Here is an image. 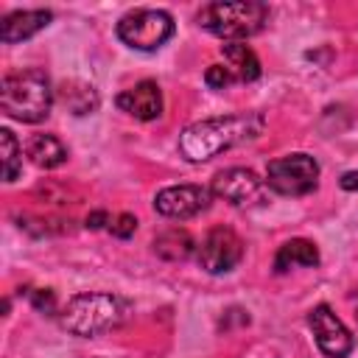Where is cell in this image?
<instances>
[{
    "label": "cell",
    "instance_id": "1",
    "mask_svg": "<svg viewBox=\"0 0 358 358\" xmlns=\"http://www.w3.org/2000/svg\"><path fill=\"white\" fill-rule=\"evenodd\" d=\"M266 117L260 112H238L190 123L179 134V154L187 162H207L235 145L252 143L263 134Z\"/></svg>",
    "mask_w": 358,
    "mask_h": 358
},
{
    "label": "cell",
    "instance_id": "2",
    "mask_svg": "<svg viewBox=\"0 0 358 358\" xmlns=\"http://www.w3.org/2000/svg\"><path fill=\"white\" fill-rule=\"evenodd\" d=\"M0 106L8 117L22 123H39L50 115L53 87L42 70L8 73L0 84Z\"/></svg>",
    "mask_w": 358,
    "mask_h": 358
},
{
    "label": "cell",
    "instance_id": "3",
    "mask_svg": "<svg viewBox=\"0 0 358 358\" xmlns=\"http://www.w3.org/2000/svg\"><path fill=\"white\" fill-rule=\"evenodd\" d=\"M199 25L221 39L241 42L260 34L268 22V6L257 0H215L201 6Z\"/></svg>",
    "mask_w": 358,
    "mask_h": 358
},
{
    "label": "cell",
    "instance_id": "4",
    "mask_svg": "<svg viewBox=\"0 0 358 358\" xmlns=\"http://www.w3.org/2000/svg\"><path fill=\"white\" fill-rule=\"evenodd\" d=\"M126 319V302L112 294H76L62 310V327L73 336L90 338L117 327Z\"/></svg>",
    "mask_w": 358,
    "mask_h": 358
},
{
    "label": "cell",
    "instance_id": "5",
    "mask_svg": "<svg viewBox=\"0 0 358 358\" xmlns=\"http://www.w3.org/2000/svg\"><path fill=\"white\" fill-rule=\"evenodd\" d=\"M117 36L134 50H157L173 36V17L162 8H134L120 17Z\"/></svg>",
    "mask_w": 358,
    "mask_h": 358
},
{
    "label": "cell",
    "instance_id": "6",
    "mask_svg": "<svg viewBox=\"0 0 358 358\" xmlns=\"http://www.w3.org/2000/svg\"><path fill=\"white\" fill-rule=\"evenodd\" d=\"M266 185L280 196H305L319 185V162L302 151L271 159L266 168Z\"/></svg>",
    "mask_w": 358,
    "mask_h": 358
},
{
    "label": "cell",
    "instance_id": "7",
    "mask_svg": "<svg viewBox=\"0 0 358 358\" xmlns=\"http://www.w3.org/2000/svg\"><path fill=\"white\" fill-rule=\"evenodd\" d=\"M241 257H243V241L229 227H213L196 249V260L207 274L232 271L241 263Z\"/></svg>",
    "mask_w": 358,
    "mask_h": 358
},
{
    "label": "cell",
    "instance_id": "8",
    "mask_svg": "<svg viewBox=\"0 0 358 358\" xmlns=\"http://www.w3.org/2000/svg\"><path fill=\"white\" fill-rule=\"evenodd\" d=\"M308 324L313 330V338H316L319 350L327 358H347L352 352V347H355L352 333L344 327V322L327 305H316L308 313Z\"/></svg>",
    "mask_w": 358,
    "mask_h": 358
},
{
    "label": "cell",
    "instance_id": "9",
    "mask_svg": "<svg viewBox=\"0 0 358 358\" xmlns=\"http://www.w3.org/2000/svg\"><path fill=\"white\" fill-rule=\"evenodd\" d=\"M210 199H213V193L201 185H171L154 196V210L165 218L185 221V218L204 213L210 207Z\"/></svg>",
    "mask_w": 358,
    "mask_h": 358
},
{
    "label": "cell",
    "instance_id": "10",
    "mask_svg": "<svg viewBox=\"0 0 358 358\" xmlns=\"http://www.w3.org/2000/svg\"><path fill=\"white\" fill-rule=\"evenodd\" d=\"M210 193L224 199V201H229V204H235V207H243V204H252V201L260 199L263 179L249 168H227V171L215 173Z\"/></svg>",
    "mask_w": 358,
    "mask_h": 358
},
{
    "label": "cell",
    "instance_id": "11",
    "mask_svg": "<svg viewBox=\"0 0 358 358\" xmlns=\"http://www.w3.org/2000/svg\"><path fill=\"white\" fill-rule=\"evenodd\" d=\"M117 109L137 117V120H154L162 115V90L157 87V81H140L129 90H123L117 98H115Z\"/></svg>",
    "mask_w": 358,
    "mask_h": 358
},
{
    "label": "cell",
    "instance_id": "12",
    "mask_svg": "<svg viewBox=\"0 0 358 358\" xmlns=\"http://www.w3.org/2000/svg\"><path fill=\"white\" fill-rule=\"evenodd\" d=\"M53 20V14L48 8H34V11H14L8 17H3L0 22V39L6 45H14V42H22V39H31L36 36L42 28H48V22Z\"/></svg>",
    "mask_w": 358,
    "mask_h": 358
},
{
    "label": "cell",
    "instance_id": "13",
    "mask_svg": "<svg viewBox=\"0 0 358 358\" xmlns=\"http://www.w3.org/2000/svg\"><path fill=\"white\" fill-rule=\"evenodd\" d=\"M25 157L36 165V168H59L67 162V148L59 137L53 134H34L28 143H25Z\"/></svg>",
    "mask_w": 358,
    "mask_h": 358
},
{
    "label": "cell",
    "instance_id": "14",
    "mask_svg": "<svg viewBox=\"0 0 358 358\" xmlns=\"http://www.w3.org/2000/svg\"><path fill=\"white\" fill-rule=\"evenodd\" d=\"M224 62H227V70L232 73L235 81L249 84V81L260 78V59L243 42H227L224 45Z\"/></svg>",
    "mask_w": 358,
    "mask_h": 358
},
{
    "label": "cell",
    "instance_id": "15",
    "mask_svg": "<svg viewBox=\"0 0 358 358\" xmlns=\"http://www.w3.org/2000/svg\"><path fill=\"white\" fill-rule=\"evenodd\" d=\"M316 263H319V249H316V243H310L305 238L285 241L274 255V271L277 274H285L296 266H316Z\"/></svg>",
    "mask_w": 358,
    "mask_h": 358
},
{
    "label": "cell",
    "instance_id": "16",
    "mask_svg": "<svg viewBox=\"0 0 358 358\" xmlns=\"http://www.w3.org/2000/svg\"><path fill=\"white\" fill-rule=\"evenodd\" d=\"M64 106L73 112V115H90L98 109V92L95 87L90 84H81V81H64L62 90H59Z\"/></svg>",
    "mask_w": 358,
    "mask_h": 358
},
{
    "label": "cell",
    "instance_id": "17",
    "mask_svg": "<svg viewBox=\"0 0 358 358\" xmlns=\"http://www.w3.org/2000/svg\"><path fill=\"white\" fill-rule=\"evenodd\" d=\"M154 252L168 260H185L193 252V238L185 229H168L154 241Z\"/></svg>",
    "mask_w": 358,
    "mask_h": 358
},
{
    "label": "cell",
    "instance_id": "18",
    "mask_svg": "<svg viewBox=\"0 0 358 358\" xmlns=\"http://www.w3.org/2000/svg\"><path fill=\"white\" fill-rule=\"evenodd\" d=\"M0 148H3V179L14 182L22 173V145L17 143L11 129H0Z\"/></svg>",
    "mask_w": 358,
    "mask_h": 358
},
{
    "label": "cell",
    "instance_id": "19",
    "mask_svg": "<svg viewBox=\"0 0 358 358\" xmlns=\"http://www.w3.org/2000/svg\"><path fill=\"white\" fill-rule=\"evenodd\" d=\"M204 81H207V87H213V90H224V87H229L235 78H232V73L227 70V64H210L207 73H204Z\"/></svg>",
    "mask_w": 358,
    "mask_h": 358
},
{
    "label": "cell",
    "instance_id": "20",
    "mask_svg": "<svg viewBox=\"0 0 358 358\" xmlns=\"http://www.w3.org/2000/svg\"><path fill=\"white\" fill-rule=\"evenodd\" d=\"M134 229H137V218L131 215V213H120L112 224H109V232L115 235V238H131L134 235Z\"/></svg>",
    "mask_w": 358,
    "mask_h": 358
},
{
    "label": "cell",
    "instance_id": "21",
    "mask_svg": "<svg viewBox=\"0 0 358 358\" xmlns=\"http://www.w3.org/2000/svg\"><path fill=\"white\" fill-rule=\"evenodd\" d=\"M31 302H34L36 310H42V313H48V316L56 313V296H53L50 288H36V291H31Z\"/></svg>",
    "mask_w": 358,
    "mask_h": 358
},
{
    "label": "cell",
    "instance_id": "22",
    "mask_svg": "<svg viewBox=\"0 0 358 358\" xmlns=\"http://www.w3.org/2000/svg\"><path fill=\"white\" fill-rule=\"evenodd\" d=\"M103 224H112V221H109V215H106L103 210H95V213H90V215H87V227H90V229H101Z\"/></svg>",
    "mask_w": 358,
    "mask_h": 358
},
{
    "label": "cell",
    "instance_id": "23",
    "mask_svg": "<svg viewBox=\"0 0 358 358\" xmlns=\"http://www.w3.org/2000/svg\"><path fill=\"white\" fill-rule=\"evenodd\" d=\"M341 187L358 193V171H347V173L341 176Z\"/></svg>",
    "mask_w": 358,
    "mask_h": 358
}]
</instances>
